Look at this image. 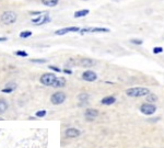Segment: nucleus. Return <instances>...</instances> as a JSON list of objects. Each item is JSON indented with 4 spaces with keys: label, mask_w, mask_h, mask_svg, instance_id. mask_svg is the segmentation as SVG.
I'll use <instances>...</instances> for the list:
<instances>
[{
    "label": "nucleus",
    "mask_w": 164,
    "mask_h": 148,
    "mask_svg": "<svg viewBox=\"0 0 164 148\" xmlns=\"http://www.w3.org/2000/svg\"><path fill=\"white\" fill-rule=\"evenodd\" d=\"M150 93V90L144 87H135L129 88L126 90V94L131 98H138V97H146Z\"/></svg>",
    "instance_id": "f257e3e1"
},
{
    "label": "nucleus",
    "mask_w": 164,
    "mask_h": 148,
    "mask_svg": "<svg viewBox=\"0 0 164 148\" xmlns=\"http://www.w3.org/2000/svg\"><path fill=\"white\" fill-rule=\"evenodd\" d=\"M17 13L13 12V11H4L1 16H0V21L2 22L6 25H10V24H13L17 21Z\"/></svg>",
    "instance_id": "f03ea898"
},
{
    "label": "nucleus",
    "mask_w": 164,
    "mask_h": 148,
    "mask_svg": "<svg viewBox=\"0 0 164 148\" xmlns=\"http://www.w3.org/2000/svg\"><path fill=\"white\" fill-rule=\"evenodd\" d=\"M57 77L54 74H50V73H47V74H44L42 77H41V82L43 83L44 86H50L53 87V85L55 83Z\"/></svg>",
    "instance_id": "7ed1b4c3"
},
{
    "label": "nucleus",
    "mask_w": 164,
    "mask_h": 148,
    "mask_svg": "<svg viewBox=\"0 0 164 148\" xmlns=\"http://www.w3.org/2000/svg\"><path fill=\"white\" fill-rule=\"evenodd\" d=\"M156 106L153 103H143L140 106V112L144 115H152L153 113H156Z\"/></svg>",
    "instance_id": "20e7f679"
},
{
    "label": "nucleus",
    "mask_w": 164,
    "mask_h": 148,
    "mask_svg": "<svg viewBox=\"0 0 164 148\" xmlns=\"http://www.w3.org/2000/svg\"><path fill=\"white\" fill-rule=\"evenodd\" d=\"M65 100H66V94L61 91L55 92V93L50 97V101H52L53 104H55V105H58V104L64 103Z\"/></svg>",
    "instance_id": "39448f33"
},
{
    "label": "nucleus",
    "mask_w": 164,
    "mask_h": 148,
    "mask_svg": "<svg viewBox=\"0 0 164 148\" xmlns=\"http://www.w3.org/2000/svg\"><path fill=\"white\" fill-rule=\"evenodd\" d=\"M82 79L86 80V81H89V82H92V81H95L97 79V75L92 70H86L82 74Z\"/></svg>",
    "instance_id": "423d86ee"
},
{
    "label": "nucleus",
    "mask_w": 164,
    "mask_h": 148,
    "mask_svg": "<svg viewBox=\"0 0 164 148\" xmlns=\"http://www.w3.org/2000/svg\"><path fill=\"white\" fill-rule=\"evenodd\" d=\"M80 27L79 26H69V27H64V29H60V30H57L55 32L56 35H65L69 32H80Z\"/></svg>",
    "instance_id": "0eeeda50"
},
{
    "label": "nucleus",
    "mask_w": 164,
    "mask_h": 148,
    "mask_svg": "<svg viewBox=\"0 0 164 148\" xmlns=\"http://www.w3.org/2000/svg\"><path fill=\"white\" fill-rule=\"evenodd\" d=\"M86 120H89V121H92V120H94L95 118H97V115H99V111L97 110H94V109H88L86 111Z\"/></svg>",
    "instance_id": "6e6552de"
},
{
    "label": "nucleus",
    "mask_w": 164,
    "mask_h": 148,
    "mask_svg": "<svg viewBox=\"0 0 164 148\" xmlns=\"http://www.w3.org/2000/svg\"><path fill=\"white\" fill-rule=\"evenodd\" d=\"M115 102H116V98L113 96L105 97V98H103L102 101H101V103L104 105H112L113 103H115Z\"/></svg>",
    "instance_id": "1a4fd4ad"
},
{
    "label": "nucleus",
    "mask_w": 164,
    "mask_h": 148,
    "mask_svg": "<svg viewBox=\"0 0 164 148\" xmlns=\"http://www.w3.org/2000/svg\"><path fill=\"white\" fill-rule=\"evenodd\" d=\"M95 61L93 59H90V58H82L81 61H80V66L82 67H92V66H94Z\"/></svg>",
    "instance_id": "9d476101"
},
{
    "label": "nucleus",
    "mask_w": 164,
    "mask_h": 148,
    "mask_svg": "<svg viewBox=\"0 0 164 148\" xmlns=\"http://www.w3.org/2000/svg\"><path fill=\"white\" fill-rule=\"evenodd\" d=\"M80 135V131L77 130V128H68L66 131V136H68L70 138H74V137H77V136Z\"/></svg>",
    "instance_id": "9b49d317"
},
{
    "label": "nucleus",
    "mask_w": 164,
    "mask_h": 148,
    "mask_svg": "<svg viewBox=\"0 0 164 148\" xmlns=\"http://www.w3.org/2000/svg\"><path fill=\"white\" fill-rule=\"evenodd\" d=\"M65 86H66V79L62 78V77L57 78L55 83L53 85V87L54 88H62V87H65Z\"/></svg>",
    "instance_id": "f8f14e48"
},
{
    "label": "nucleus",
    "mask_w": 164,
    "mask_h": 148,
    "mask_svg": "<svg viewBox=\"0 0 164 148\" xmlns=\"http://www.w3.org/2000/svg\"><path fill=\"white\" fill-rule=\"evenodd\" d=\"M90 13V10L89 9H82V10H78L76 11L74 14V18H82V17H86Z\"/></svg>",
    "instance_id": "ddd939ff"
},
{
    "label": "nucleus",
    "mask_w": 164,
    "mask_h": 148,
    "mask_svg": "<svg viewBox=\"0 0 164 148\" xmlns=\"http://www.w3.org/2000/svg\"><path fill=\"white\" fill-rule=\"evenodd\" d=\"M42 1V4L44 6H46V7H49V8H53V7H56L58 2H59V0H41Z\"/></svg>",
    "instance_id": "4468645a"
},
{
    "label": "nucleus",
    "mask_w": 164,
    "mask_h": 148,
    "mask_svg": "<svg viewBox=\"0 0 164 148\" xmlns=\"http://www.w3.org/2000/svg\"><path fill=\"white\" fill-rule=\"evenodd\" d=\"M52 21V19H50V17L48 16V13H44L43 16H42V20L37 23V24H35V25H43V24H46V23H48V22Z\"/></svg>",
    "instance_id": "2eb2a0df"
},
{
    "label": "nucleus",
    "mask_w": 164,
    "mask_h": 148,
    "mask_svg": "<svg viewBox=\"0 0 164 148\" xmlns=\"http://www.w3.org/2000/svg\"><path fill=\"white\" fill-rule=\"evenodd\" d=\"M146 97H147L146 99H147L148 103H154V102H156V101H158V97H156L154 93H151V92H150V93H149L148 96H146Z\"/></svg>",
    "instance_id": "dca6fc26"
},
{
    "label": "nucleus",
    "mask_w": 164,
    "mask_h": 148,
    "mask_svg": "<svg viewBox=\"0 0 164 148\" xmlns=\"http://www.w3.org/2000/svg\"><path fill=\"white\" fill-rule=\"evenodd\" d=\"M15 88H17V86H15L14 83H9L4 89H2V92H4V93H10V92H12Z\"/></svg>",
    "instance_id": "f3484780"
},
{
    "label": "nucleus",
    "mask_w": 164,
    "mask_h": 148,
    "mask_svg": "<svg viewBox=\"0 0 164 148\" xmlns=\"http://www.w3.org/2000/svg\"><path fill=\"white\" fill-rule=\"evenodd\" d=\"M8 109V103L4 100H0V114H4Z\"/></svg>",
    "instance_id": "a211bd4d"
},
{
    "label": "nucleus",
    "mask_w": 164,
    "mask_h": 148,
    "mask_svg": "<svg viewBox=\"0 0 164 148\" xmlns=\"http://www.w3.org/2000/svg\"><path fill=\"white\" fill-rule=\"evenodd\" d=\"M90 32H93V33H100V32H109V29H106V27H91Z\"/></svg>",
    "instance_id": "6ab92c4d"
},
{
    "label": "nucleus",
    "mask_w": 164,
    "mask_h": 148,
    "mask_svg": "<svg viewBox=\"0 0 164 148\" xmlns=\"http://www.w3.org/2000/svg\"><path fill=\"white\" fill-rule=\"evenodd\" d=\"M31 35H32L31 31H23V32L20 33V37L21 39H27V37H30Z\"/></svg>",
    "instance_id": "aec40b11"
},
{
    "label": "nucleus",
    "mask_w": 164,
    "mask_h": 148,
    "mask_svg": "<svg viewBox=\"0 0 164 148\" xmlns=\"http://www.w3.org/2000/svg\"><path fill=\"white\" fill-rule=\"evenodd\" d=\"M130 42H131L132 44H135V45H142V43H143L142 39H130Z\"/></svg>",
    "instance_id": "412c9836"
},
{
    "label": "nucleus",
    "mask_w": 164,
    "mask_h": 148,
    "mask_svg": "<svg viewBox=\"0 0 164 148\" xmlns=\"http://www.w3.org/2000/svg\"><path fill=\"white\" fill-rule=\"evenodd\" d=\"M35 115H36L37 118H44V116L46 115V111H45V110H42V111H37Z\"/></svg>",
    "instance_id": "4be33fe9"
},
{
    "label": "nucleus",
    "mask_w": 164,
    "mask_h": 148,
    "mask_svg": "<svg viewBox=\"0 0 164 148\" xmlns=\"http://www.w3.org/2000/svg\"><path fill=\"white\" fill-rule=\"evenodd\" d=\"M17 56H21V57H26L27 56V53L24 52V51H17V52L14 53Z\"/></svg>",
    "instance_id": "5701e85b"
},
{
    "label": "nucleus",
    "mask_w": 164,
    "mask_h": 148,
    "mask_svg": "<svg viewBox=\"0 0 164 148\" xmlns=\"http://www.w3.org/2000/svg\"><path fill=\"white\" fill-rule=\"evenodd\" d=\"M31 16H41V14H44V13L46 12H42V11H30L29 12Z\"/></svg>",
    "instance_id": "b1692460"
},
{
    "label": "nucleus",
    "mask_w": 164,
    "mask_h": 148,
    "mask_svg": "<svg viewBox=\"0 0 164 148\" xmlns=\"http://www.w3.org/2000/svg\"><path fill=\"white\" fill-rule=\"evenodd\" d=\"M88 98H89V96L86 94V93H81L80 96H79V99L81 101H84V100H88Z\"/></svg>",
    "instance_id": "393cba45"
},
{
    "label": "nucleus",
    "mask_w": 164,
    "mask_h": 148,
    "mask_svg": "<svg viewBox=\"0 0 164 148\" xmlns=\"http://www.w3.org/2000/svg\"><path fill=\"white\" fill-rule=\"evenodd\" d=\"M32 63H37V64H44V63H46V59H31Z\"/></svg>",
    "instance_id": "a878e982"
},
{
    "label": "nucleus",
    "mask_w": 164,
    "mask_h": 148,
    "mask_svg": "<svg viewBox=\"0 0 164 148\" xmlns=\"http://www.w3.org/2000/svg\"><path fill=\"white\" fill-rule=\"evenodd\" d=\"M162 52H163V48L162 47H154L153 48V53H154V54H161Z\"/></svg>",
    "instance_id": "bb28decb"
},
{
    "label": "nucleus",
    "mask_w": 164,
    "mask_h": 148,
    "mask_svg": "<svg viewBox=\"0 0 164 148\" xmlns=\"http://www.w3.org/2000/svg\"><path fill=\"white\" fill-rule=\"evenodd\" d=\"M48 68H49L50 70H54V71H56V73H60V71H61L60 68H58V67H56V66H49Z\"/></svg>",
    "instance_id": "cd10ccee"
},
{
    "label": "nucleus",
    "mask_w": 164,
    "mask_h": 148,
    "mask_svg": "<svg viewBox=\"0 0 164 148\" xmlns=\"http://www.w3.org/2000/svg\"><path fill=\"white\" fill-rule=\"evenodd\" d=\"M64 73H66V74H68V75L72 74V71H71L70 69H65V70H64Z\"/></svg>",
    "instance_id": "c85d7f7f"
},
{
    "label": "nucleus",
    "mask_w": 164,
    "mask_h": 148,
    "mask_svg": "<svg viewBox=\"0 0 164 148\" xmlns=\"http://www.w3.org/2000/svg\"><path fill=\"white\" fill-rule=\"evenodd\" d=\"M7 41V37H0V42H6Z\"/></svg>",
    "instance_id": "c756f323"
},
{
    "label": "nucleus",
    "mask_w": 164,
    "mask_h": 148,
    "mask_svg": "<svg viewBox=\"0 0 164 148\" xmlns=\"http://www.w3.org/2000/svg\"><path fill=\"white\" fill-rule=\"evenodd\" d=\"M82 1H86V0H82Z\"/></svg>",
    "instance_id": "7c9ffc66"
}]
</instances>
